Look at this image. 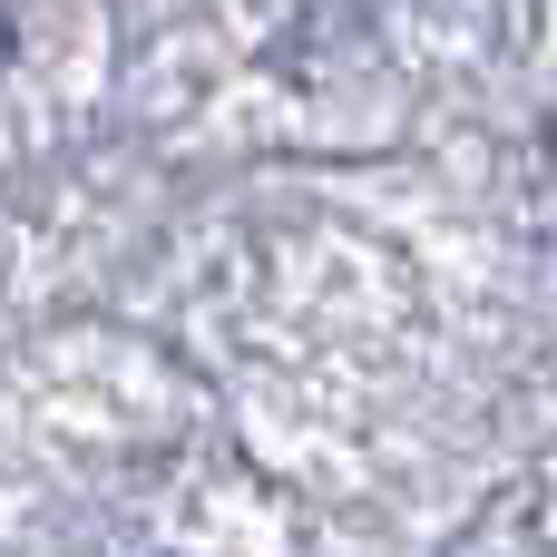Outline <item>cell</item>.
Masks as SVG:
<instances>
[{"mask_svg": "<svg viewBox=\"0 0 557 557\" xmlns=\"http://www.w3.org/2000/svg\"><path fill=\"white\" fill-rule=\"evenodd\" d=\"M10 49H20V20H10V0H0V69H10Z\"/></svg>", "mask_w": 557, "mask_h": 557, "instance_id": "1", "label": "cell"}, {"mask_svg": "<svg viewBox=\"0 0 557 557\" xmlns=\"http://www.w3.org/2000/svg\"><path fill=\"white\" fill-rule=\"evenodd\" d=\"M548 157H557V127H548Z\"/></svg>", "mask_w": 557, "mask_h": 557, "instance_id": "2", "label": "cell"}]
</instances>
